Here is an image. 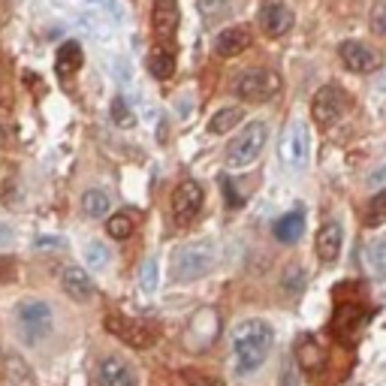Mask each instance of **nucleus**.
<instances>
[{"label": "nucleus", "instance_id": "nucleus-1", "mask_svg": "<svg viewBox=\"0 0 386 386\" xmlns=\"http://www.w3.org/2000/svg\"><path fill=\"white\" fill-rule=\"evenodd\" d=\"M272 344H275V329L266 320H259V317L242 320L239 326L233 329L235 374H254L266 362V356L272 353Z\"/></svg>", "mask_w": 386, "mask_h": 386}, {"label": "nucleus", "instance_id": "nucleus-2", "mask_svg": "<svg viewBox=\"0 0 386 386\" xmlns=\"http://www.w3.org/2000/svg\"><path fill=\"white\" fill-rule=\"evenodd\" d=\"M217 266V245L208 239L187 242L172 254V278L175 281H200Z\"/></svg>", "mask_w": 386, "mask_h": 386}, {"label": "nucleus", "instance_id": "nucleus-3", "mask_svg": "<svg viewBox=\"0 0 386 386\" xmlns=\"http://www.w3.org/2000/svg\"><path fill=\"white\" fill-rule=\"evenodd\" d=\"M266 139H269V127H266V121H248L245 127H242L239 136L230 142V148H226V167L230 169L250 167V163L263 154Z\"/></svg>", "mask_w": 386, "mask_h": 386}, {"label": "nucleus", "instance_id": "nucleus-4", "mask_svg": "<svg viewBox=\"0 0 386 386\" xmlns=\"http://www.w3.org/2000/svg\"><path fill=\"white\" fill-rule=\"evenodd\" d=\"M233 91L235 97L248 100V103H269L275 94L281 91V78L278 73H272V69H245L239 78L233 82Z\"/></svg>", "mask_w": 386, "mask_h": 386}, {"label": "nucleus", "instance_id": "nucleus-5", "mask_svg": "<svg viewBox=\"0 0 386 386\" xmlns=\"http://www.w3.org/2000/svg\"><path fill=\"white\" fill-rule=\"evenodd\" d=\"M15 326H19V335L28 344H39L52 332V308L45 302H39V299L21 302L19 311H15Z\"/></svg>", "mask_w": 386, "mask_h": 386}, {"label": "nucleus", "instance_id": "nucleus-6", "mask_svg": "<svg viewBox=\"0 0 386 386\" xmlns=\"http://www.w3.org/2000/svg\"><path fill=\"white\" fill-rule=\"evenodd\" d=\"M281 157L287 160L290 169L302 172L311 160V133H308V124L305 121H293L283 133V142H281Z\"/></svg>", "mask_w": 386, "mask_h": 386}, {"label": "nucleus", "instance_id": "nucleus-7", "mask_svg": "<svg viewBox=\"0 0 386 386\" xmlns=\"http://www.w3.org/2000/svg\"><path fill=\"white\" fill-rule=\"evenodd\" d=\"M347 106H350L347 94L338 88V85H323V88L314 94L311 115H314V121H320L323 127H326V124L341 121L344 112H347Z\"/></svg>", "mask_w": 386, "mask_h": 386}, {"label": "nucleus", "instance_id": "nucleus-8", "mask_svg": "<svg viewBox=\"0 0 386 386\" xmlns=\"http://www.w3.org/2000/svg\"><path fill=\"white\" fill-rule=\"evenodd\" d=\"M178 0H154V12H151V25H154V39H157V52H169V45L175 43L178 34Z\"/></svg>", "mask_w": 386, "mask_h": 386}, {"label": "nucleus", "instance_id": "nucleus-9", "mask_svg": "<svg viewBox=\"0 0 386 386\" xmlns=\"http://www.w3.org/2000/svg\"><path fill=\"white\" fill-rule=\"evenodd\" d=\"M365 323H368L365 305H359V302L338 305V311H335V317H332V335H335L341 344H353Z\"/></svg>", "mask_w": 386, "mask_h": 386}, {"label": "nucleus", "instance_id": "nucleus-10", "mask_svg": "<svg viewBox=\"0 0 386 386\" xmlns=\"http://www.w3.org/2000/svg\"><path fill=\"white\" fill-rule=\"evenodd\" d=\"M106 329L112 335H118L124 344H130V347H151V344L157 341V329L154 326H145V323H136V320H127V317H118V314H112V317H106Z\"/></svg>", "mask_w": 386, "mask_h": 386}, {"label": "nucleus", "instance_id": "nucleus-11", "mask_svg": "<svg viewBox=\"0 0 386 386\" xmlns=\"http://www.w3.org/2000/svg\"><path fill=\"white\" fill-rule=\"evenodd\" d=\"M257 21H259V30H263L266 36L275 39V36H283L290 28H293L296 15H293V10H290L287 3H283V0H263Z\"/></svg>", "mask_w": 386, "mask_h": 386}, {"label": "nucleus", "instance_id": "nucleus-12", "mask_svg": "<svg viewBox=\"0 0 386 386\" xmlns=\"http://www.w3.org/2000/svg\"><path fill=\"white\" fill-rule=\"evenodd\" d=\"M202 208V187L196 181H181L172 193V215L178 224H191Z\"/></svg>", "mask_w": 386, "mask_h": 386}, {"label": "nucleus", "instance_id": "nucleus-13", "mask_svg": "<svg viewBox=\"0 0 386 386\" xmlns=\"http://www.w3.org/2000/svg\"><path fill=\"white\" fill-rule=\"evenodd\" d=\"M338 54H341L344 67H347L350 73H372V69L377 67V52L368 49V45L359 43V39H347V43H341Z\"/></svg>", "mask_w": 386, "mask_h": 386}, {"label": "nucleus", "instance_id": "nucleus-14", "mask_svg": "<svg viewBox=\"0 0 386 386\" xmlns=\"http://www.w3.org/2000/svg\"><path fill=\"white\" fill-rule=\"evenodd\" d=\"M61 290L76 302H91L94 299V281L82 266H64L61 269Z\"/></svg>", "mask_w": 386, "mask_h": 386}, {"label": "nucleus", "instance_id": "nucleus-15", "mask_svg": "<svg viewBox=\"0 0 386 386\" xmlns=\"http://www.w3.org/2000/svg\"><path fill=\"white\" fill-rule=\"evenodd\" d=\"M97 383L100 386H136V372L130 368V362L106 356L97 365Z\"/></svg>", "mask_w": 386, "mask_h": 386}, {"label": "nucleus", "instance_id": "nucleus-16", "mask_svg": "<svg viewBox=\"0 0 386 386\" xmlns=\"http://www.w3.org/2000/svg\"><path fill=\"white\" fill-rule=\"evenodd\" d=\"M217 329H220V320H217V314L211 311V308H202L200 314L193 317L191 323V329H187V344H193V338H200L196 341V347L193 350H206L211 341L217 338Z\"/></svg>", "mask_w": 386, "mask_h": 386}, {"label": "nucleus", "instance_id": "nucleus-17", "mask_svg": "<svg viewBox=\"0 0 386 386\" xmlns=\"http://www.w3.org/2000/svg\"><path fill=\"white\" fill-rule=\"evenodd\" d=\"M245 49H250V30L248 28H226L215 39V52L220 58H235Z\"/></svg>", "mask_w": 386, "mask_h": 386}, {"label": "nucleus", "instance_id": "nucleus-18", "mask_svg": "<svg viewBox=\"0 0 386 386\" xmlns=\"http://www.w3.org/2000/svg\"><path fill=\"white\" fill-rule=\"evenodd\" d=\"M85 64V52L82 45L73 43V39H67L64 45L58 49V58H54V73H58L61 78H69L73 73H78Z\"/></svg>", "mask_w": 386, "mask_h": 386}, {"label": "nucleus", "instance_id": "nucleus-19", "mask_svg": "<svg viewBox=\"0 0 386 386\" xmlns=\"http://www.w3.org/2000/svg\"><path fill=\"white\" fill-rule=\"evenodd\" d=\"M341 242H344L341 226H338L335 220L332 224H326L317 233V257L323 259V263H335L338 254H341Z\"/></svg>", "mask_w": 386, "mask_h": 386}, {"label": "nucleus", "instance_id": "nucleus-20", "mask_svg": "<svg viewBox=\"0 0 386 386\" xmlns=\"http://www.w3.org/2000/svg\"><path fill=\"white\" fill-rule=\"evenodd\" d=\"M275 239L283 242V245H293V242L302 239V233H305V215L302 211H287L283 217L275 220Z\"/></svg>", "mask_w": 386, "mask_h": 386}, {"label": "nucleus", "instance_id": "nucleus-21", "mask_svg": "<svg viewBox=\"0 0 386 386\" xmlns=\"http://www.w3.org/2000/svg\"><path fill=\"white\" fill-rule=\"evenodd\" d=\"M109 208H112V200H109V193L106 191H100V187H91V191H85L82 196V211H85V217H106L109 215Z\"/></svg>", "mask_w": 386, "mask_h": 386}, {"label": "nucleus", "instance_id": "nucleus-22", "mask_svg": "<svg viewBox=\"0 0 386 386\" xmlns=\"http://www.w3.org/2000/svg\"><path fill=\"white\" fill-rule=\"evenodd\" d=\"M296 356H299V365H302L305 372H317L323 365V350L311 335H302V341L296 344Z\"/></svg>", "mask_w": 386, "mask_h": 386}, {"label": "nucleus", "instance_id": "nucleus-23", "mask_svg": "<svg viewBox=\"0 0 386 386\" xmlns=\"http://www.w3.org/2000/svg\"><path fill=\"white\" fill-rule=\"evenodd\" d=\"M82 259H85V266H88L91 272H106L109 269V263H112V254H109V248L103 245V242H88L82 250Z\"/></svg>", "mask_w": 386, "mask_h": 386}, {"label": "nucleus", "instance_id": "nucleus-24", "mask_svg": "<svg viewBox=\"0 0 386 386\" xmlns=\"http://www.w3.org/2000/svg\"><path fill=\"white\" fill-rule=\"evenodd\" d=\"M365 266L372 269L374 278L386 281V235H380V239H374L372 245L365 248Z\"/></svg>", "mask_w": 386, "mask_h": 386}, {"label": "nucleus", "instance_id": "nucleus-25", "mask_svg": "<svg viewBox=\"0 0 386 386\" xmlns=\"http://www.w3.org/2000/svg\"><path fill=\"white\" fill-rule=\"evenodd\" d=\"M245 118V112H242L239 106H230V109H220V112L211 115V121H208V133H215V136H220V133H226V130H233L235 124Z\"/></svg>", "mask_w": 386, "mask_h": 386}, {"label": "nucleus", "instance_id": "nucleus-26", "mask_svg": "<svg viewBox=\"0 0 386 386\" xmlns=\"http://www.w3.org/2000/svg\"><path fill=\"white\" fill-rule=\"evenodd\" d=\"M6 368H10V383L12 386H36V374H34V368L28 365L21 356H12L6 359Z\"/></svg>", "mask_w": 386, "mask_h": 386}, {"label": "nucleus", "instance_id": "nucleus-27", "mask_svg": "<svg viewBox=\"0 0 386 386\" xmlns=\"http://www.w3.org/2000/svg\"><path fill=\"white\" fill-rule=\"evenodd\" d=\"M157 283H160V266H157V259L154 257L142 259V266H139V290L145 296H154Z\"/></svg>", "mask_w": 386, "mask_h": 386}, {"label": "nucleus", "instance_id": "nucleus-28", "mask_svg": "<svg viewBox=\"0 0 386 386\" xmlns=\"http://www.w3.org/2000/svg\"><path fill=\"white\" fill-rule=\"evenodd\" d=\"M106 233L112 235V239H118V242L130 239L133 235V217L127 215V211H118V215H112L106 220Z\"/></svg>", "mask_w": 386, "mask_h": 386}, {"label": "nucleus", "instance_id": "nucleus-29", "mask_svg": "<svg viewBox=\"0 0 386 386\" xmlns=\"http://www.w3.org/2000/svg\"><path fill=\"white\" fill-rule=\"evenodd\" d=\"M148 69H151L157 78H169L172 69H175V61H172L169 52H154L151 58H148Z\"/></svg>", "mask_w": 386, "mask_h": 386}, {"label": "nucleus", "instance_id": "nucleus-30", "mask_svg": "<svg viewBox=\"0 0 386 386\" xmlns=\"http://www.w3.org/2000/svg\"><path fill=\"white\" fill-rule=\"evenodd\" d=\"M386 220V187L380 193H374L372 206H368V215H365V224L368 226H380Z\"/></svg>", "mask_w": 386, "mask_h": 386}, {"label": "nucleus", "instance_id": "nucleus-31", "mask_svg": "<svg viewBox=\"0 0 386 386\" xmlns=\"http://www.w3.org/2000/svg\"><path fill=\"white\" fill-rule=\"evenodd\" d=\"M112 121H115V127H124V130L136 124V118H133V112H130V106H127V100L124 97L112 100Z\"/></svg>", "mask_w": 386, "mask_h": 386}, {"label": "nucleus", "instance_id": "nucleus-32", "mask_svg": "<svg viewBox=\"0 0 386 386\" xmlns=\"http://www.w3.org/2000/svg\"><path fill=\"white\" fill-rule=\"evenodd\" d=\"M230 10H233V0H200V12L206 15L208 21L224 19Z\"/></svg>", "mask_w": 386, "mask_h": 386}, {"label": "nucleus", "instance_id": "nucleus-33", "mask_svg": "<svg viewBox=\"0 0 386 386\" xmlns=\"http://www.w3.org/2000/svg\"><path fill=\"white\" fill-rule=\"evenodd\" d=\"M302 287H305V272L299 269V266H290V269L283 272V290H287V293H299Z\"/></svg>", "mask_w": 386, "mask_h": 386}, {"label": "nucleus", "instance_id": "nucleus-34", "mask_svg": "<svg viewBox=\"0 0 386 386\" xmlns=\"http://www.w3.org/2000/svg\"><path fill=\"white\" fill-rule=\"evenodd\" d=\"M181 380H184L187 386H224L217 380V377H208V374H202V372H181Z\"/></svg>", "mask_w": 386, "mask_h": 386}, {"label": "nucleus", "instance_id": "nucleus-35", "mask_svg": "<svg viewBox=\"0 0 386 386\" xmlns=\"http://www.w3.org/2000/svg\"><path fill=\"white\" fill-rule=\"evenodd\" d=\"M372 30L377 36H386V0H380L372 10Z\"/></svg>", "mask_w": 386, "mask_h": 386}, {"label": "nucleus", "instance_id": "nucleus-36", "mask_svg": "<svg viewBox=\"0 0 386 386\" xmlns=\"http://www.w3.org/2000/svg\"><path fill=\"white\" fill-rule=\"evenodd\" d=\"M278 386H302L299 383V372H296V362H283V368H281V380Z\"/></svg>", "mask_w": 386, "mask_h": 386}, {"label": "nucleus", "instance_id": "nucleus-37", "mask_svg": "<svg viewBox=\"0 0 386 386\" xmlns=\"http://www.w3.org/2000/svg\"><path fill=\"white\" fill-rule=\"evenodd\" d=\"M224 191H226V206H230V208H239L242 202H245V200L239 196V191H235V184H233L230 178H224Z\"/></svg>", "mask_w": 386, "mask_h": 386}, {"label": "nucleus", "instance_id": "nucleus-38", "mask_svg": "<svg viewBox=\"0 0 386 386\" xmlns=\"http://www.w3.org/2000/svg\"><path fill=\"white\" fill-rule=\"evenodd\" d=\"M36 248L39 250H45V248H64V239H45V235H43V239H36Z\"/></svg>", "mask_w": 386, "mask_h": 386}, {"label": "nucleus", "instance_id": "nucleus-39", "mask_svg": "<svg viewBox=\"0 0 386 386\" xmlns=\"http://www.w3.org/2000/svg\"><path fill=\"white\" fill-rule=\"evenodd\" d=\"M380 181H386V163H383V167L380 169H377V172H372V175H368V184H380Z\"/></svg>", "mask_w": 386, "mask_h": 386}, {"label": "nucleus", "instance_id": "nucleus-40", "mask_svg": "<svg viewBox=\"0 0 386 386\" xmlns=\"http://www.w3.org/2000/svg\"><path fill=\"white\" fill-rule=\"evenodd\" d=\"M12 242V230L6 224H0V248H6Z\"/></svg>", "mask_w": 386, "mask_h": 386}, {"label": "nucleus", "instance_id": "nucleus-41", "mask_svg": "<svg viewBox=\"0 0 386 386\" xmlns=\"http://www.w3.org/2000/svg\"><path fill=\"white\" fill-rule=\"evenodd\" d=\"M377 88H380V94H386V67H383V73L377 76Z\"/></svg>", "mask_w": 386, "mask_h": 386}, {"label": "nucleus", "instance_id": "nucleus-42", "mask_svg": "<svg viewBox=\"0 0 386 386\" xmlns=\"http://www.w3.org/2000/svg\"><path fill=\"white\" fill-rule=\"evenodd\" d=\"M85 3H91V6H115L112 0H85Z\"/></svg>", "mask_w": 386, "mask_h": 386}, {"label": "nucleus", "instance_id": "nucleus-43", "mask_svg": "<svg viewBox=\"0 0 386 386\" xmlns=\"http://www.w3.org/2000/svg\"><path fill=\"white\" fill-rule=\"evenodd\" d=\"M3 136H6V133H3V124H0V142H3Z\"/></svg>", "mask_w": 386, "mask_h": 386}]
</instances>
